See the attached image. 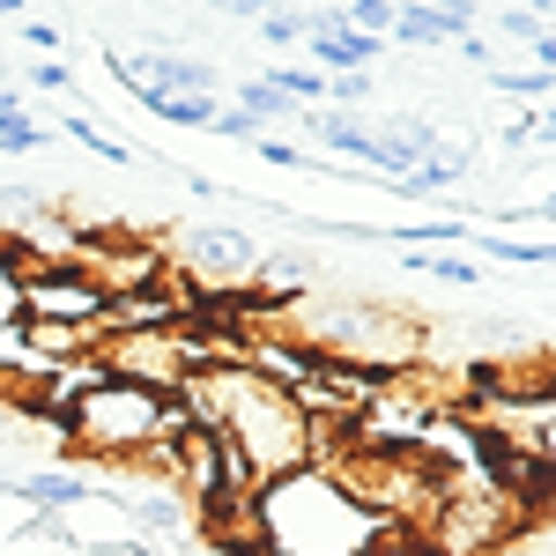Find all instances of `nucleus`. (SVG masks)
Masks as SVG:
<instances>
[{"instance_id": "nucleus-1", "label": "nucleus", "mask_w": 556, "mask_h": 556, "mask_svg": "<svg viewBox=\"0 0 556 556\" xmlns=\"http://www.w3.org/2000/svg\"><path fill=\"white\" fill-rule=\"evenodd\" d=\"M253 527H260V556H379L386 549V519L364 513L327 468L260 482Z\"/></svg>"}, {"instance_id": "nucleus-2", "label": "nucleus", "mask_w": 556, "mask_h": 556, "mask_svg": "<svg viewBox=\"0 0 556 556\" xmlns=\"http://www.w3.org/2000/svg\"><path fill=\"white\" fill-rule=\"evenodd\" d=\"M298 342L319 364H349V371H371V379H401L416 371L424 356V327L401 319L393 304L371 298H312L298 312Z\"/></svg>"}, {"instance_id": "nucleus-3", "label": "nucleus", "mask_w": 556, "mask_h": 556, "mask_svg": "<svg viewBox=\"0 0 556 556\" xmlns=\"http://www.w3.org/2000/svg\"><path fill=\"white\" fill-rule=\"evenodd\" d=\"M172 430H186L178 401H164V393H141V386L104 379V371H97V379H89L83 393L60 408L52 438H60L75 460H119V468H127L149 438H172Z\"/></svg>"}, {"instance_id": "nucleus-4", "label": "nucleus", "mask_w": 556, "mask_h": 556, "mask_svg": "<svg viewBox=\"0 0 556 556\" xmlns=\"http://www.w3.org/2000/svg\"><path fill=\"white\" fill-rule=\"evenodd\" d=\"M104 379H127L141 393H164L172 401L178 386H186V342H178V327H127V334H104L97 356H89Z\"/></svg>"}, {"instance_id": "nucleus-5", "label": "nucleus", "mask_w": 556, "mask_h": 556, "mask_svg": "<svg viewBox=\"0 0 556 556\" xmlns=\"http://www.w3.org/2000/svg\"><path fill=\"white\" fill-rule=\"evenodd\" d=\"M104 60H112V75L141 97V112H149L156 97H215V67L193 60V52H178L172 38H149L141 52H104Z\"/></svg>"}, {"instance_id": "nucleus-6", "label": "nucleus", "mask_w": 556, "mask_h": 556, "mask_svg": "<svg viewBox=\"0 0 556 556\" xmlns=\"http://www.w3.org/2000/svg\"><path fill=\"white\" fill-rule=\"evenodd\" d=\"M23 282V319H45V327H89V334H104V290L89 282L75 260H60V267H23L15 275Z\"/></svg>"}, {"instance_id": "nucleus-7", "label": "nucleus", "mask_w": 556, "mask_h": 556, "mask_svg": "<svg viewBox=\"0 0 556 556\" xmlns=\"http://www.w3.org/2000/svg\"><path fill=\"white\" fill-rule=\"evenodd\" d=\"M178 267L193 275V282H208V290H230V282H245L260 267V245L245 238V223H186L172 238Z\"/></svg>"}, {"instance_id": "nucleus-8", "label": "nucleus", "mask_w": 556, "mask_h": 556, "mask_svg": "<svg viewBox=\"0 0 556 556\" xmlns=\"http://www.w3.org/2000/svg\"><path fill=\"white\" fill-rule=\"evenodd\" d=\"M475 178V149L468 141H438L430 156H416L401 178H386V193H408V201H438V193H460Z\"/></svg>"}, {"instance_id": "nucleus-9", "label": "nucleus", "mask_w": 556, "mask_h": 556, "mask_svg": "<svg viewBox=\"0 0 556 556\" xmlns=\"http://www.w3.org/2000/svg\"><path fill=\"white\" fill-rule=\"evenodd\" d=\"M260 290H267V298H312V282H319V260L312 253H298V245H282V253H260Z\"/></svg>"}, {"instance_id": "nucleus-10", "label": "nucleus", "mask_w": 556, "mask_h": 556, "mask_svg": "<svg viewBox=\"0 0 556 556\" xmlns=\"http://www.w3.org/2000/svg\"><path fill=\"white\" fill-rule=\"evenodd\" d=\"M386 38H401V45H453V38H468L445 8H430V0H393V30Z\"/></svg>"}, {"instance_id": "nucleus-11", "label": "nucleus", "mask_w": 556, "mask_h": 556, "mask_svg": "<svg viewBox=\"0 0 556 556\" xmlns=\"http://www.w3.org/2000/svg\"><path fill=\"white\" fill-rule=\"evenodd\" d=\"M238 112H245V119H253L260 134H267V127H282V119H298V104H290V97H282L275 83H267V75H253V83L238 89Z\"/></svg>"}, {"instance_id": "nucleus-12", "label": "nucleus", "mask_w": 556, "mask_h": 556, "mask_svg": "<svg viewBox=\"0 0 556 556\" xmlns=\"http://www.w3.org/2000/svg\"><path fill=\"white\" fill-rule=\"evenodd\" d=\"M267 83L282 89V97H290V104H327V75H319V67H304V60H282V67H267Z\"/></svg>"}, {"instance_id": "nucleus-13", "label": "nucleus", "mask_w": 556, "mask_h": 556, "mask_svg": "<svg viewBox=\"0 0 556 556\" xmlns=\"http://www.w3.org/2000/svg\"><path fill=\"white\" fill-rule=\"evenodd\" d=\"M67 134L83 141L89 156H104V164H141V156H134V141H119V134H104L97 119H83V112H67Z\"/></svg>"}, {"instance_id": "nucleus-14", "label": "nucleus", "mask_w": 556, "mask_h": 556, "mask_svg": "<svg viewBox=\"0 0 556 556\" xmlns=\"http://www.w3.org/2000/svg\"><path fill=\"white\" fill-rule=\"evenodd\" d=\"M215 97H156L149 104V119H164V127H215Z\"/></svg>"}, {"instance_id": "nucleus-15", "label": "nucleus", "mask_w": 556, "mask_h": 556, "mask_svg": "<svg viewBox=\"0 0 556 556\" xmlns=\"http://www.w3.org/2000/svg\"><path fill=\"white\" fill-rule=\"evenodd\" d=\"M408 267L430 275V282H482V260L475 253H408Z\"/></svg>"}, {"instance_id": "nucleus-16", "label": "nucleus", "mask_w": 556, "mask_h": 556, "mask_svg": "<svg viewBox=\"0 0 556 556\" xmlns=\"http://www.w3.org/2000/svg\"><path fill=\"white\" fill-rule=\"evenodd\" d=\"M304 30H312V15H304V8H267V15H260V38L275 45V52H298Z\"/></svg>"}, {"instance_id": "nucleus-17", "label": "nucleus", "mask_w": 556, "mask_h": 556, "mask_svg": "<svg viewBox=\"0 0 556 556\" xmlns=\"http://www.w3.org/2000/svg\"><path fill=\"white\" fill-rule=\"evenodd\" d=\"M0 149H8V156H30V149H52V127H38L30 112H0Z\"/></svg>"}, {"instance_id": "nucleus-18", "label": "nucleus", "mask_w": 556, "mask_h": 556, "mask_svg": "<svg viewBox=\"0 0 556 556\" xmlns=\"http://www.w3.org/2000/svg\"><path fill=\"white\" fill-rule=\"evenodd\" d=\"M490 89H505V97H534V104H549V67H482Z\"/></svg>"}, {"instance_id": "nucleus-19", "label": "nucleus", "mask_w": 556, "mask_h": 556, "mask_svg": "<svg viewBox=\"0 0 556 556\" xmlns=\"http://www.w3.org/2000/svg\"><path fill=\"white\" fill-rule=\"evenodd\" d=\"M482 253L505 267H549V238H482Z\"/></svg>"}, {"instance_id": "nucleus-20", "label": "nucleus", "mask_w": 556, "mask_h": 556, "mask_svg": "<svg viewBox=\"0 0 556 556\" xmlns=\"http://www.w3.org/2000/svg\"><path fill=\"white\" fill-rule=\"evenodd\" d=\"M245 149H260L267 164H282V172H319V156L304 149V141H282V134H253Z\"/></svg>"}, {"instance_id": "nucleus-21", "label": "nucleus", "mask_w": 556, "mask_h": 556, "mask_svg": "<svg viewBox=\"0 0 556 556\" xmlns=\"http://www.w3.org/2000/svg\"><path fill=\"white\" fill-rule=\"evenodd\" d=\"M45 208H52V201H45L38 186H0V223H8V230H23V223H38Z\"/></svg>"}, {"instance_id": "nucleus-22", "label": "nucleus", "mask_w": 556, "mask_h": 556, "mask_svg": "<svg viewBox=\"0 0 556 556\" xmlns=\"http://www.w3.org/2000/svg\"><path fill=\"white\" fill-rule=\"evenodd\" d=\"M342 23H349V30H371V38H386V30H393V0H349Z\"/></svg>"}, {"instance_id": "nucleus-23", "label": "nucleus", "mask_w": 556, "mask_h": 556, "mask_svg": "<svg viewBox=\"0 0 556 556\" xmlns=\"http://www.w3.org/2000/svg\"><path fill=\"white\" fill-rule=\"evenodd\" d=\"M23 83L45 89V97H67V104H75V67H67V60H38V67L23 75Z\"/></svg>"}, {"instance_id": "nucleus-24", "label": "nucleus", "mask_w": 556, "mask_h": 556, "mask_svg": "<svg viewBox=\"0 0 556 556\" xmlns=\"http://www.w3.org/2000/svg\"><path fill=\"white\" fill-rule=\"evenodd\" d=\"M327 104H371V67H356V75H327Z\"/></svg>"}, {"instance_id": "nucleus-25", "label": "nucleus", "mask_w": 556, "mask_h": 556, "mask_svg": "<svg viewBox=\"0 0 556 556\" xmlns=\"http://www.w3.org/2000/svg\"><path fill=\"white\" fill-rule=\"evenodd\" d=\"M527 141L549 156V112H527V119H513V127H505V149H519V156H527Z\"/></svg>"}, {"instance_id": "nucleus-26", "label": "nucleus", "mask_w": 556, "mask_h": 556, "mask_svg": "<svg viewBox=\"0 0 556 556\" xmlns=\"http://www.w3.org/2000/svg\"><path fill=\"white\" fill-rule=\"evenodd\" d=\"M23 267H15V253H0V327L8 319H23V282H15Z\"/></svg>"}, {"instance_id": "nucleus-27", "label": "nucleus", "mask_w": 556, "mask_h": 556, "mask_svg": "<svg viewBox=\"0 0 556 556\" xmlns=\"http://www.w3.org/2000/svg\"><path fill=\"white\" fill-rule=\"evenodd\" d=\"M208 134H223V141H253L260 127L245 119V112H238V104H230V112H215V127H208Z\"/></svg>"}, {"instance_id": "nucleus-28", "label": "nucleus", "mask_w": 556, "mask_h": 556, "mask_svg": "<svg viewBox=\"0 0 556 556\" xmlns=\"http://www.w3.org/2000/svg\"><path fill=\"white\" fill-rule=\"evenodd\" d=\"M23 45H38V60H60V23H23Z\"/></svg>"}, {"instance_id": "nucleus-29", "label": "nucleus", "mask_w": 556, "mask_h": 556, "mask_svg": "<svg viewBox=\"0 0 556 556\" xmlns=\"http://www.w3.org/2000/svg\"><path fill=\"white\" fill-rule=\"evenodd\" d=\"M215 8H223V15H245V23H260V15H267L275 0H215Z\"/></svg>"}, {"instance_id": "nucleus-30", "label": "nucleus", "mask_w": 556, "mask_h": 556, "mask_svg": "<svg viewBox=\"0 0 556 556\" xmlns=\"http://www.w3.org/2000/svg\"><path fill=\"white\" fill-rule=\"evenodd\" d=\"M513 8H527V15H549V0H513Z\"/></svg>"}, {"instance_id": "nucleus-31", "label": "nucleus", "mask_w": 556, "mask_h": 556, "mask_svg": "<svg viewBox=\"0 0 556 556\" xmlns=\"http://www.w3.org/2000/svg\"><path fill=\"white\" fill-rule=\"evenodd\" d=\"M8 15H23V0H0V23H8Z\"/></svg>"}, {"instance_id": "nucleus-32", "label": "nucleus", "mask_w": 556, "mask_h": 556, "mask_svg": "<svg viewBox=\"0 0 556 556\" xmlns=\"http://www.w3.org/2000/svg\"><path fill=\"white\" fill-rule=\"evenodd\" d=\"M23 8H38V0H23Z\"/></svg>"}, {"instance_id": "nucleus-33", "label": "nucleus", "mask_w": 556, "mask_h": 556, "mask_svg": "<svg viewBox=\"0 0 556 556\" xmlns=\"http://www.w3.org/2000/svg\"><path fill=\"white\" fill-rule=\"evenodd\" d=\"M0 253H8V238H0Z\"/></svg>"}]
</instances>
